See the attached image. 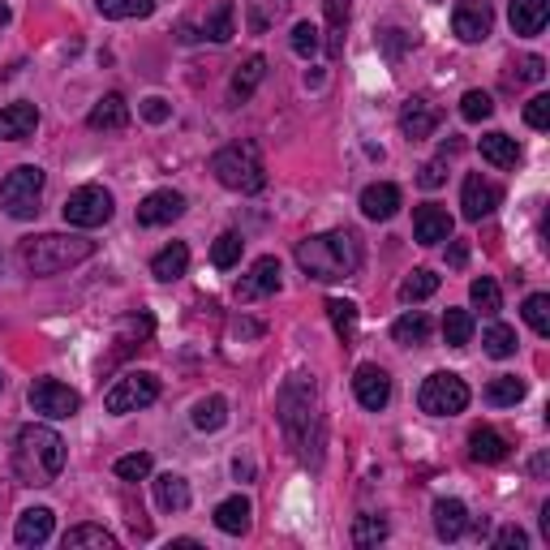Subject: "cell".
<instances>
[{"instance_id":"6da1fadb","label":"cell","mask_w":550,"mask_h":550,"mask_svg":"<svg viewBox=\"0 0 550 550\" xmlns=\"http://www.w3.org/2000/svg\"><path fill=\"white\" fill-rule=\"evenodd\" d=\"M275 417H280V430L288 447L297 452V460L306 469H323V443H327V426H323V404H318V383L314 374L293 370L280 383V396H275Z\"/></svg>"},{"instance_id":"7a4b0ae2","label":"cell","mask_w":550,"mask_h":550,"mask_svg":"<svg viewBox=\"0 0 550 550\" xmlns=\"http://www.w3.org/2000/svg\"><path fill=\"white\" fill-rule=\"evenodd\" d=\"M361 258H366V250H361V237L353 228H331V233L297 241V267L318 284L349 280L361 271Z\"/></svg>"},{"instance_id":"3957f363","label":"cell","mask_w":550,"mask_h":550,"mask_svg":"<svg viewBox=\"0 0 550 550\" xmlns=\"http://www.w3.org/2000/svg\"><path fill=\"white\" fill-rule=\"evenodd\" d=\"M65 469V439L52 426L31 422L18 430V447H13V473L22 486H52Z\"/></svg>"},{"instance_id":"277c9868","label":"cell","mask_w":550,"mask_h":550,"mask_svg":"<svg viewBox=\"0 0 550 550\" xmlns=\"http://www.w3.org/2000/svg\"><path fill=\"white\" fill-rule=\"evenodd\" d=\"M18 254L31 275H61L69 267L86 263L95 254V241L78 233H43V237H26Z\"/></svg>"},{"instance_id":"5b68a950","label":"cell","mask_w":550,"mask_h":550,"mask_svg":"<svg viewBox=\"0 0 550 550\" xmlns=\"http://www.w3.org/2000/svg\"><path fill=\"white\" fill-rule=\"evenodd\" d=\"M211 172H215V181L233 194H258L267 185V168H263V155H258L254 142L220 147L211 155Z\"/></svg>"},{"instance_id":"8992f818","label":"cell","mask_w":550,"mask_h":550,"mask_svg":"<svg viewBox=\"0 0 550 550\" xmlns=\"http://www.w3.org/2000/svg\"><path fill=\"white\" fill-rule=\"evenodd\" d=\"M43 168L35 164H22L13 168L5 181H0V211L9 215V220H35L39 215V202H43Z\"/></svg>"},{"instance_id":"52a82bcc","label":"cell","mask_w":550,"mask_h":550,"mask_svg":"<svg viewBox=\"0 0 550 550\" xmlns=\"http://www.w3.org/2000/svg\"><path fill=\"white\" fill-rule=\"evenodd\" d=\"M417 404H422V413H430V417H456L469 409V383L452 370H434L422 383V392H417Z\"/></svg>"},{"instance_id":"ba28073f","label":"cell","mask_w":550,"mask_h":550,"mask_svg":"<svg viewBox=\"0 0 550 550\" xmlns=\"http://www.w3.org/2000/svg\"><path fill=\"white\" fill-rule=\"evenodd\" d=\"M159 400V379L151 370H129L121 374L117 383H112V392L104 396V409L112 417H125V413H138V409H147V404Z\"/></svg>"},{"instance_id":"9c48e42d","label":"cell","mask_w":550,"mask_h":550,"mask_svg":"<svg viewBox=\"0 0 550 550\" xmlns=\"http://www.w3.org/2000/svg\"><path fill=\"white\" fill-rule=\"evenodd\" d=\"M65 224L74 228H99L112 220V211H117V202H112V194L104 190V185H78L74 194L65 198Z\"/></svg>"},{"instance_id":"30bf717a","label":"cell","mask_w":550,"mask_h":550,"mask_svg":"<svg viewBox=\"0 0 550 550\" xmlns=\"http://www.w3.org/2000/svg\"><path fill=\"white\" fill-rule=\"evenodd\" d=\"M31 409L39 417H52V422H69L82 409V396L74 387H65L61 379H35L31 383Z\"/></svg>"},{"instance_id":"8fae6325","label":"cell","mask_w":550,"mask_h":550,"mask_svg":"<svg viewBox=\"0 0 550 550\" xmlns=\"http://www.w3.org/2000/svg\"><path fill=\"white\" fill-rule=\"evenodd\" d=\"M490 26H495V5H490V0H456V9H452L456 39L482 43L490 35Z\"/></svg>"},{"instance_id":"7c38bea8","label":"cell","mask_w":550,"mask_h":550,"mask_svg":"<svg viewBox=\"0 0 550 550\" xmlns=\"http://www.w3.org/2000/svg\"><path fill=\"white\" fill-rule=\"evenodd\" d=\"M439 121H443V112H439V104H430L426 95H413L400 104V134L409 142L430 138L434 129H439Z\"/></svg>"},{"instance_id":"4fadbf2b","label":"cell","mask_w":550,"mask_h":550,"mask_svg":"<svg viewBox=\"0 0 550 550\" xmlns=\"http://www.w3.org/2000/svg\"><path fill=\"white\" fill-rule=\"evenodd\" d=\"M353 392L361 400V409L379 413V409H387V400H392V374L383 366H374V361H366V366H357V374H353Z\"/></svg>"},{"instance_id":"5bb4252c","label":"cell","mask_w":550,"mask_h":550,"mask_svg":"<svg viewBox=\"0 0 550 550\" xmlns=\"http://www.w3.org/2000/svg\"><path fill=\"white\" fill-rule=\"evenodd\" d=\"M185 215V194L181 190H155L138 202V224L142 228H164Z\"/></svg>"},{"instance_id":"9a60e30c","label":"cell","mask_w":550,"mask_h":550,"mask_svg":"<svg viewBox=\"0 0 550 550\" xmlns=\"http://www.w3.org/2000/svg\"><path fill=\"white\" fill-rule=\"evenodd\" d=\"M271 293H280V258L263 254L250 267V275L237 284V301H258V297H271Z\"/></svg>"},{"instance_id":"2e32d148","label":"cell","mask_w":550,"mask_h":550,"mask_svg":"<svg viewBox=\"0 0 550 550\" xmlns=\"http://www.w3.org/2000/svg\"><path fill=\"white\" fill-rule=\"evenodd\" d=\"M499 202H503L499 185L482 181L477 172H473V177H465V190H460V207H465V220H486V215L495 211Z\"/></svg>"},{"instance_id":"e0dca14e","label":"cell","mask_w":550,"mask_h":550,"mask_svg":"<svg viewBox=\"0 0 550 550\" xmlns=\"http://www.w3.org/2000/svg\"><path fill=\"white\" fill-rule=\"evenodd\" d=\"M413 237H417V245L452 241V215H447L443 207H434V202L417 207V211H413Z\"/></svg>"},{"instance_id":"ac0fdd59","label":"cell","mask_w":550,"mask_h":550,"mask_svg":"<svg viewBox=\"0 0 550 550\" xmlns=\"http://www.w3.org/2000/svg\"><path fill=\"white\" fill-rule=\"evenodd\" d=\"M39 129V108L35 104H9V108H0V142H22V138H31Z\"/></svg>"},{"instance_id":"d6986e66","label":"cell","mask_w":550,"mask_h":550,"mask_svg":"<svg viewBox=\"0 0 550 550\" xmlns=\"http://www.w3.org/2000/svg\"><path fill=\"white\" fill-rule=\"evenodd\" d=\"M52 525H56L52 508H26L18 516V525H13V542L18 546H43L52 538Z\"/></svg>"},{"instance_id":"ffe728a7","label":"cell","mask_w":550,"mask_h":550,"mask_svg":"<svg viewBox=\"0 0 550 550\" xmlns=\"http://www.w3.org/2000/svg\"><path fill=\"white\" fill-rule=\"evenodd\" d=\"M396 211H400V190L392 181H374L361 190V215L366 220H392Z\"/></svg>"},{"instance_id":"44dd1931","label":"cell","mask_w":550,"mask_h":550,"mask_svg":"<svg viewBox=\"0 0 550 550\" xmlns=\"http://www.w3.org/2000/svg\"><path fill=\"white\" fill-rule=\"evenodd\" d=\"M546 18H550V5H546V0H512V5H508V22H512V31H516V35H525V39L542 35Z\"/></svg>"},{"instance_id":"7402d4cb","label":"cell","mask_w":550,"mask_h":550,"mask_svg":"<svg viewBox=\"0 0 550 550\" xmlns=\"http://www.w3.org/2000/svg\"><path fill=\"white\" fill-rule=\"evenodd\" d=\"M465 529H469V508L460 499H439L434 503V533H439L443 542H456V538H465Z\"/></svg>"},{"instance_id":"603a6c76","label":"cell","mask_w":550,"mask_h":550,"mask_svg":"<svg viewBox=\"0 0 550 550\" xmlns=\"http://www.w3.org/2000/svg\"><path fill=\"white\" fill-rule=\"evenodd\" d=\"M86 125L91 129H104V134H117V129L129 125V104H125V95H104L99 104L91 108V117H86Z\"/></svg>"},{"instance_id":"cb8c5ba5","label":"cell","mask_w":550,"mask_h":550,"mask_svg":"<svg viewBox=\"0 0 550 550\" xmlns=\"http://www.w3.org/2000/svg\"><path fill=\"white\" fill-rule=\"evenodd\" d=\"M508 439H503L499 430H490V426H477L469 434V456L477 460V465H499V460H508Z\"/></svg>"},{"instance_id":"d4e9b609","label":"cell","mask_w":550,"mask_h":550,"mask_svg":"<svg viewBox=\"0 0 550 550\" xmlns=\"http://www.w3.org/2000/svg\"><path fill=\"white\" fill-rule=\"evenodd\" d=\"M185 271H190V245H185V241H172V245H164V250L151 258V275H155V280H164V284L181 280Z\"/></svg>"},{"instance_id":"484cf974","label":"cell","mask_w":550,"mask_h":550,"mask_svg":"<svg viewBox=\"0 0 550 550\" xmlns=\"http://www.w3.org/2000/svg\"><path fill=\"white\" fill-rule=\"evenodd\" d=\"M155 503L159 512H185L190 508V482H185L181 473H159L155 477Z\"/></svg>"},{"instance_id":"4316f807","label":"cell","mask_w":550,"mask_h":550,"mask_svg":"<svg viewBox=\"0 0 550 550\" xmlns=\"http://www.w3.org/2000/svg\"><path fill=\"white\" fill-rule=\"evenodd\" d=\"M263 78H267V56H250V61L233 74V82H228V104H245Z\"/></svg>"},{"instance_id":"83f0119b","label":"cell","mask_w":550,"mask_h":550,"mask_svg":"<svg viewBox=\"0 0 550 550\" xmlns=\"http://www.w3.org/2000/svg\"><path fill=\"white\" fill-rule=\"evenodd\" d=\"M215 529L228 533V538H241V533L250 529V499H245V495L224 499L220 508H215Z\"/></svg>"},{"instance_id":"f1b7e54d","label":"cell","mask_w":550,"mask_h":550,"mask_svg":"<svg viewBox=\"0 0 550 550\" xmlns=\"http://www.w3.org/2000/svg\"><path fill=\"white\" fill-rule=\"evenodd\" d=\"M482 159L486 164H495V168H516V159H520V147H516V138L508 134H499V129H490V134H482Z\"/></svg>"},{"instance_id":"f546056e","label":"cell","mask_w":550,"mask_h":550,"mask_svg":"<svg viewBox=\"0 0 550 550\" xmlns=\"http://www.w3.org/2000/svg\"><path fill=\"white\" fill-rule=\"evenodd\" d=\"M349 13H353V0H327V56H344Z\"/></svg>"},{"instance_id":"4dcf8cb0","label":"cell","mask_w":550,"mask_h":550,"mask_svg":"<svg viewBox=\"0 0 550 550\" xmlns=\"http://www.w3.org/2000/svg\"><path fill=\"white\" fill-rule=\"evenodd\" d=\"M190 422H194V430H202V434L224 430V422H228V400H224V396H202V400L194 404Z\"/></svg>"},{"instance_id":"1f68e13d","label":"cell","mask_w":550,"mask_h":550,"mask_svg":"<svg viewBox=\"0 0 550 550\" xmlns=\"http://www.w3.org/2000/svg\"><path fill=\"white\" fill-rule=\"evenodd\" d=\"M392 340L404 344V349H413V344H426V340H430V318H426L422 310L400 314L396 323H392Z\"/></svg>"},{"instance_id":"d6a6232c","label":"cell","mask_w":550,"mask_h":550,"mask_svg":"<svg viewBox=\"0 0 550 550\" xmlns=\"http://www.w3.org/2000/svg\"><path fill=\"white\" fill-rule=\"evenodd\" d=\"M525 379H516V374H499V379H490L486 387V404H495V409H512V404L525 400Z\"/></svg>"},{"instance_id":"836d02e7","label":"cell","mask_w":550,"mask_h":550,"mask_svg":"<svg viewBox=\"0 0 550 550\" xmlns=\"http://www.w3.org/2000/svg\"><path fill=\"white\" fill-rule=\"evenodd\" d=\"M61 546L65 550H82V546H95V550H112L117 546V538H112V533L104 529V525H74L61 538Z\"/></svg>"},{"instance_id":"e575fe53","label":"cell","mask_w":550,"mask_h":550,"mask_svg":"<svg viewBox=\"0 0 550 550\" xmlns=\"http://www.w3.org/2000/svg\"><path fill=\"white\" fill-rule=\"evenodd\" d=\"M95 9L112 22H129V18H151L155 0H95Z\"/></svg>"},{"instance_id":"d590c367","label":"cell","mask_w":550,"mask_h":550,"mask_svg":"<svg viewBox=\"0 0 550 550\" xmlns=\"http://www.w3.org/2000/svg\"><path fill=\"white\" fill-rule=\"evenodd\" d=\"M439 293V275L434 271H426V267H417L413 275H404V284H400V301H426V297H434Z\"/></svg>"},{"instance_id":"8d00e7d4","label":"cell","mask_w":550,"mask_h":550,"mask_svg":"<svg viewBox=\"0 0 550 550\" xmlns=\"http://www.w3.org/2000/svg\"><path fill=\"white\" fill-rule=\"evenodd\" d=\"M443 340L447 349H465L473 340V314L469 310H447L443 314Z\"/></svg>"},{"instance_id":"74e56055","label":"cell","mask_w":550,"mask_h":550,"mask_svg":"<svg viewBox=\"0 0 550 550\" xmlns=\"http://www.w3.org/2000/svg\"><path fill=\"white\" fill-rule=\"evenodd\" d=\"M327 314H331V327H336V336H340L344 344H353V336H357V306H353V301L331 297V301H327Z\"/></svg>"},{"instance_id":"f35d334b","label":"cell","mask_w":550,"mask_h":550,"mask_svg":"<svg viewBox=\"0 0 550 550\" xmlns=\"http://www.w3.org/2000/svg\"><path fill=\"white\" fill-rule=\"evenodd\" d=\"M233 22H237V9H233V5H228V0H224V5L215 9L207 22H202V35H207L211 43H228V39L237 35V31H233Z\"/></svg>"},{"instance_id":"ab89813d","label":"cell","mask_w":550,"mask_h":550,"mask_svg":"<svg viewBox=\"0 0 550 550\" xmlns=\"http://www.w3.org/2000/svg\"><path fill=\"white\" fill-rule=\"evenodd\" d=\"M469 301L482 314H499V306H503V293H499V284L490 280V275H477V280L469 284Z\"/></svg>"},{"instance_id":"60d3db41","label":"cell","mask_w":550,"mask_h":550,"mask_svg":"<svg viewBox=\"0 0 550 550\" xmlns=\"http://www.w3.org/2000/svg\"><path fill=\"white\" fill-rule=\"evenodd\" d=\"M392 525H387V516H357L353 520V546H379Z\"/></svg>"},{"instance_id":"b9f144b4","label":"cell","mask_w":550,"mask_h":550,"mask_svg":"<svg viewBox=\"0 0 550 550\" xmlns=\"http://www.w3.org/2000/svg\"><path fill=\"white\" fill-rule=\"evenodd\" d=\"M482 344H486V353L490 357H512L516 353V331L508 327V323H490L486 331H482Z\"/></svg>"},{"instance_id":"7bdbcfd3","label":"cell","mask_w":550,"mask_h":550,"mask_svg":"<svg viewBox=\"0 0 550 550\" xmlns=\"http://www.w3.org/2000/svg\"><path fill=\"white\" fill-rule=\"evenodd\" d=\"M241 250H245L241 233H220V237H215V245H211V263L220 267V271H228V267L241 263Z\"/></svg>"},{"instance_id":"ee69618b","label":"cell","mask_w":550,"mask_h":550,"mask_svg":"<svg viewBox=\"0 0 550 550\" xmlns=\"http://www.w3.org/2000/svg\"><path fill=\"white\" fill-rule=\"evenodd\" d=\"M151 465H155L151 452H129V456H121L117 465H112V473H117L121 482H147V477H151Z\"/></svg>"},{"instance_id":"f6af8a7d","label":"cell","mask_w":550,"mask_h":550,"mask_svg":"<svg viewBox=\"0 0 550 550\" xmlns=\"http://www.w3.org/2000/svg\"><path fill=\"white\" fill-rule=\"evenodd\" d=\"M525 323L538 331V336H550V297L546 293L525 297Z\"/></svg>"},{"instance_id":"bcb514c9","label":"cell","mask_w":550,"mask_h":550,"mask_svg":"<svg viewBox=\"0 0 550 550\" xmlns=\"http://www.w3.org/2000/svg\"><path fill=\"white\" fill-rule=\"evenodd\" d=\"M490 112H495V99L486 91H465V99H460V117L465 121H486Z\"/></svg>"},{"instance_id":"7dc6e473","label":"cell","mask_w":550,"mask_h":550,"mask_svg":"<svg viewBox=\"0 0 550 550\" xmlns=\"http://www.w3.org/2000/svg\"><path fill=\"white\" fill-rule=\"evenodd\" d=\"M318 35H323V31H318L314 22H297V26H293V52H297V56H314L318 43H323Z\"/></svg>"},{"instance_id":"c3c4849f","label":"cell","mask_w":550,"mask_h":550,"mask_svg":"<svg viewBox=\"0 0 550 550\" xmlns=\"http://www.w3.org/2000/svg\"><path fill=\"white\" fill-rule=\"evenodd\" d=\"M525 121L533 129H550V95H533L525 104Z\"/></svg>"},{"instance_id":"681fc988","label":"cell","mask_w":550,"mask_h":550,"mask_svg":"<svg viewBox=\"0 0 550 550\" xmlns=\"http://www.w3.org/2000/svg\"><path fill=\"white\" fill-rule=\"evenodd\" d=\"M495 546H499V550H525V546H529V533L520 529V525H503V529L495 533Z\"/></svg>"},{"instance_id":"f907efd6","label":"cell","mask_w":550,"mask_h":550,"mask_svg":"<svg viewBox=\"0 0 550 550\" xmlns=\"http://www.w3.org/2000/svg\"><path fill=\"white\" fill-rule=\"evenodd\" d=\"M443 181H447L443 159H430V164H422V172H417V185H422V190H439Z\"/></svg>"},{"instance_id":"816d5d0a","label":"cell","mask_w":550,"mask_h":550,"mask_svg":"<svg viewBox=\"0 0 550 550\" xmlns=\"http://www.w3.org/2000/svg\"><path fill=\"white\" fill-rule=\"evenodd\" d=\"M142 121H151V125H164L168 117H172V108L164 104V99H159V95H151V99H142Z\"/></svg>"},{"instance_id":"f5cc1de1","label":"cell","mask_w":550,"mask_h":550,"mask_svg":"<svg viewBox=\"0 0 550 550\" xmlns=\"http://www.w3.org/2000/svg\"><path fill=\"white\" fill-rule=\"evenodd\" d=\"M516 69H520V74H516L520 82H542L546 78V61H542V56H525Z\"/></svg>"},{"instance_id":"db71d44e","label":"cell","mask_w":550,"mask_h":550,"mask_svg":"<svg viewBox=\"0 0 550 550\" xmlns=\"http://www.w3.org/2000/svg\"><path fill=\"white\" fill-rule=\"evenodd\" d=\"M469 263V241H452L447 245V267H465Z\"/></svg>"},{"instance_id":"11a10c76","label":"cell","mask_w":550,"mask_h":550,"mask_svg":"<svg viewBox=\"0 0 550 550\" xmlns=\"http://www.w3.org/2000/svg\"><path fill=\"white\" fill-rule=\"evenodd\" d=\"M546 469H550V456H546V452H538V456L529 460V473H533V477H546Z\"/></svg>"},{"instance_id":"9f6ffc18","label":"cell","mask_w":550,"mask_h":550,"mask_svg":"<svg viewBox=\"0 0 550 550\" xmlns=\"http://www.w3.org/2000/svg\"><path fill=\"white\" fill-rule=\"evenodd\" d=\"M237 336H258V323H237Z\"/></svg>"},{"instance_id":"6f0895ef","label":"cell","mask_w":550,"mask_h":550,"mask_svg":"<svg viewBox=\"0 0 550 550\" xmlns=\"http://www.w3.org/2000/svg\"><path fill=\"white\" fill-rule=\"evenodd\" d=\"M9 22V5H5V0H0V26H5Z\"/></svg>"},{"instance_id":"680465c9","label":"cell","mask_w":550,"mask_h":550,"mask_svg":"<svg viewBox=\"0 0 550 550\" xmlns=\"http://www.w3.org/2000/svg\"><path fill=\"white\" fill-rule=\"evenodd\" d=\"M0 392H5V379H0Z\"/></svg>"}]
</instances>
